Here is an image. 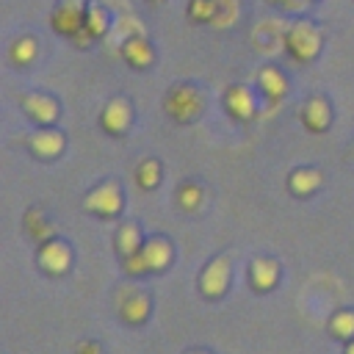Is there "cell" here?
I'll return each mask as SVG.
<instances>
[{"label": "cell", "mask_w": 354, "mask_h": 354, "mask_svg": "<svg viewBox=\"0 0 354 354\" xmlns=\"http://www.w3.org/2000/svg\"><path fill=\"white\" fill-rule=\"evenodd\" d=\"M166 111H169V116L171 119H177V122H194V119H199V113H202V108H205V100H202V94L194 88V86H174L169 94H166Z\"/></svg>", "instance_id": "1"}, {"label": "cell", "mask_w": 354, "mask_h": 354, "mask_svg": "<svg viewBox=\"0 0 354 354\" xmlns=\"http://www.w3.org/2000/svg\"><path fill=\"white\" fill-rule=\"evenodd\" d=\"M122 205H124V196H122V188H119L116 180H105V183H100V185L91 188V191L86 194V199H83V207H86L88 213L102 216V218H113V216H119Z\"/></svg>", "instance_id": "2"}, {"label": "cell", "mask_w": 354, "mask_h": 354, "mask_svg": "<svg viewBox=\"0 0 354 354\" xmlns=\"http://www.w3.org/2000/svg\"><path fill=\"white\" fill-rule=\"evenodd\" d=\"M285 44L288 50L293 53V58L299 61H313L318 53H321V33L313 22H293L288 36H285Z\"/></svg>", "instance_id": "3"}, {"label": "cell", "mask_w": 354, "mask_h": 354, "mask_svg": "<svg viewBox=\"0 0 354 354\" xmlns=\"http://www.w3.org/2000/svg\"><path fill=\"white\" fill-rule=\"evenodd\" d=\"M230 279H232L230 260H227V257H213V260L205 266L202 277H199V290H202V296H207V299H221V296L227 293V288H230Z\"/></svg>", "instance_id": "4"}, {"label": "cell", "mask_w": 354, "mask_h": 354, "mask_svg": "<svg viewBox=\"0 0 354 354\" xmlns=\"http://www.w3.org/2000/svg\"><path fill=\"white\" fill-rule=\"evenodd\" d=\"M83 22H86V6L80 0H61L50 14L53 30L61 36H69V39L83 28Z\"/></svg>", "instance_id": "5"}, {"label": "cell", "mask_w": 354, "mask_h": 354, "mask_svg": "<svg viewBox=\"0 0 354 354\" xmlns=\"http://www.w3.org/2000/svg\"><path fill=\"white\" fill-rule=\"evenodd\" d=\"M39 266H41L47 274H53V277L66 274L69 266H72V249H69V243H64V241H58V238L44 241L41 249H39Z\"/></svg>", "instance_id": "6"}, {"label": "cell", "mask_w": 354, "mask_h": 354, "mask_svg": "<svg viewBox=\"0 0 354 354\" xmlns=\"http://www.w3.org/2000/svg\"><path fill=\"white\" fill-rule=\"evenodd\" d=\"M22 108H25V113H28L33 122H39L41 127H50V124L58 119V102H55L50 94H44V91H28V94L22 97Z\"/></svg>", "instance_id": "7"}, {"label": "cell", "mask_w": 354, "mask_h": 354, "mask_svg": "<svg viewBox=\"0 0 354 354\" xmlns=\"http://www.w3.org/2000/svg\"><path fill=\"white\" fill-rule=\"evenodd\" d=\"M130 122H133V105H130L124 97H113V100L105 105L102 116H100V124H102L108 133H113V136L127 133Z\"/></svg>", "instance_id": "8"}, {"label": "cell", "mask_w": 354, "mask_h": 354, "mask_svg": "<svg viewBox=\"0 0 354 354\" xmlns=\"http://www.w3.org/2000/svg\"><path fill=\"white\" fill-rule=\"evenodd\" d=\"M224 108L230 111V116H235L241 122H249L257 113V100H254L252 88H246V86H230L227 94H224Z\"/></svg>", "instance_id": "9"}, {"label": "cell", "mask_w": 354, "mask_h": 354, "mask_svg": "<svg viewBox=\"0 0 354 354\" xmlns=\"http://www.w3.org/2000/svg\"><path fill=\"white\" fill-rule=\"evenodd\" d=\"M122 58L136 66V69H147L152 61H155V50L152 44L141 36V33H130L124 41H122Z\"/></svg>", "instance_id": "10"}, {"label": "cell", "mask_w": 354, "mask_h": 354, "mask_svg": "<svg viewBox=\"0 0 354 354\" xmlns=\"http://www.w3.org/2000/svg\"><path fill=\"white\" fill-rule=\"evenodd\" d=\"M301 122L313 133H324L332 124V105L324 97H310L301 108Z\"/></svg>", "instance_id": "11"}, {"label": "cell", "mask_w": 354, "mask_h": 354, "mask_svg": "<svg viewBox=\"0 0 354 354\" xmlns=\"http://www.w3.org/2000/svg\"><path fill=\"white\" fill-rule=\"evenodd\" d=\"M171 254H174V249L166 238H149L141 246V257L147 263V271H163L171 263Z\"/></svg>", "instance_id": "12"}, {"label": "cell", "mask_w": 354, "mask_h": 354, "mask_svg": "<svg viewBox=\"0 0 354 354\" xmlns=\"http://www.w3.org/2000/svg\"><path fill=\"white\" fill-rule=\"evenodd\" d=\"M64 136L58 133V130H53V127H41L39 133H33L30 138H28V147L33 149V155H39V158H55V155H61V149H64Z\"/></svg>", "instance_id": "13"}, {"label": "cell", "mask_w": 354, "mask_h": 354, "mask_svg": "<svg viewBox=\"0 0 354 354\" xmlns=\"http://www.w3.org/2000/svg\"><path fill=\"white\" fill-rule=\"evenodd\" d=\"M249 279H252V288H254V290H271V288L279 282V263L271 260V257H257V260H252Z\"/></svg>", "instance_id": "14"}, {"label": "cell", "mask_w": 354, "mask_h": 354, "mask_svg": "<svg viewBox=\"0 0 354 354\" xmlns=\"http://www.w3.org/2000/svg\"><path fill=\"white\" fill-rule=\"evenodd\" d=\"M257 86H260V91H263L268 100H279V97L288 91V77H285L277 66H266V69H260V75H257Z\"/></svg>", "instance_id": "15"}, {"label": "cell", "mask_w": 354, "mask_h": 354, "mask_svg": "<svg viewBox=\"0 0 354 354\" xmlns=\"http://www.w3.org/2000/svg\"><path fill=\"white\" fill-rule=\"evenodd\" d=\"M288 185H290V191H293L296 196H310V194L321 185V171H318V169H310V166L296 169V171L288 177Z\"/></svg>", "instance_id": "16"}, {"label": "cell", "mask_w": 354, "mask_h": 354, "mask_svg": "<svg viewBox=\"0 0 354 354\" xmlns=\"http://www.w3.org/2000/svg\"><path fill=\"white\" fill-rule=\"evenodd\" d=\"M149 310H152L149 296H147V293H133V296H127L124 304H122V318H124L127 324H141V321L149 318Z\"/></svg>", "instance_id": "17"}, {"label": "cell", "mask_w": 354, "mask_h": 354, "mask_svg": "<svg viewBox=\"0 0 354 354\" xmlns=\"http://www.w3.org/2000/svg\"><path fill=\"white\" fill-rule=\"evenodd\" d=\"M141 246H144V241H141L138 224H133V221L122 224L119 232H116V249H119V254H122V257H130V254L141 252Z\"/></svg>", "instance_id": "18"}, {"label": "cell", "mask_w": 354, "mask_h": 354, "mask_svg": "<svg viewBox=\"0 0 354 354\" xmlns=\"http://www.w3.org/2000/svg\"><path fill=\"white\" fill-rule=\"evenodd\" d=\"M83 28H86L94 39L105 36L108 28H111V17H108V11H105L102 6H97V3L86 6V22H83Z\"/></svg>", "instance_id": "19"}, {"label": "cell", "mask_w": 354, "mask_h": 354, "mask_svg": "<svg viewBox=\"0 0 354 354\" xmlns=\"http://www.w3.org/2000/svg\"><path fill=\"white\" fill-rule=\"evenodd\" d=\"M329 332L340 340H351L354 337V310H337L329 318Z\"/></svg>", "instance_id": "20"}, {"label": "cell", "mask_w": 354, "mask_h": 354, "mask_svg": "<svg viewBox=\"0 0 354 354\" xmlns=\"http://www.w3.org/2000/svg\"><path fill=\"white\" fill-rule=\"evenodd\" d=\"M36 53H39V47H36V41L30 39V36H22V39H17L14 44H11V61L17 64V66H28V64H33V58H36Z\"/></svg>", "instance_id": "21"}, {"label": "cell", "mask_w": 354, "mask_h": 354, "mask_svg": "<svg viewBox=\"0 0 354 354\" xmlns=\"http://www.w3.org/2000/svg\"><path fill=\"white\" fill-rule=\"evenodd\" d=\"M136 180H138V185H141V188L152 191V188L160 183V163H158L155 158L141 160V163H138V169H136Z\"/></svg>", "instance_id": "22"}, {"label": "cell", "mask_w": 354, "mask_h": 354, "mask_svg": "<svg viewBox=\"0 0 354 354\" xmlns=\"http://www.w3.org/2000/svg\"><path fill=\"white\" fill-rule=\"evenodd\" d=\"M238 17V0H216V14H213V22L216 28H230Z\"/></svg>", "instance_id": "23"}, {"label": "cell", "mask_w": 354, "mask_h": 354, "mask_svg": "<svg viewBox=\"0 0 354 354\" xmlns=\"http://www.w3.org/2000/svg\"><path fill=\"white\" fill-rule=\"evenodd\" d=\"M202 188L196 185V183H185V185H180V191H177V202H180V207L183 210H199V205H202Z\"/></svg>", "instance_id": "24"}, {"label": "cell", "mask_w": 354, "mask_h": 354, "mask_svg": "<svg viewBox=\"0 0 354 354\" xmlns=\"http://www.w3.org/2000/svg\"><path fill=\"white\" fill-rule=\"evenodd\" d=\"M216 14V0H191L188 3V17L194 22H213Z\"/></svg>", "instance_id": "25"}, {"label": "cell", "mask_w": 354, "mask_h": 354, "mask_svg": "<svg viewBox=\"0 0 354 354\" xmlns=\"http://www.w3.org/2000/svg\"><path fill=\"white\" fill-rule=\"evenodd\" d=\"M124 268H127V274H133V277L149 274V271H147V263H144V257H141V252H136V254L124 257Z\"/></svg>", "instance_id": "26"}, {"label": "cell", "mask_w": 354, "mask_h": 354, "mask_svg": "<svg viewBox=\"0 0 354 354\" xmlns=\"http://www.w3.org/2000/svg\"><path fill=\"white\" fill-rule=\"evenodd\" d=\"M91 39H94V36H91V33H88L86 28H80V30H77V33L72 36V41H75L77 47H88V41H91Z\"/></svg>", "instance_id": "27"}, {"label": "cell", "mask_w": 354, "mask_h": 354, "mask_svg": "<svg viewBox=\"0 0 354 354\" xmlns=\"http://www.w3.org/2000/svg\"><path fill=\"white\" fill-rule=\"evenodd\" d=\"M77 354H102V348H100L94 340H83V343L77 346Z\"/></svg>", "instance_id": "28"}, {"label": "cell", "mask_w": 354, "mask_h": 354, "mask_svg": "<svg viewBox=\"0 0 354 354\" xmlns=\"http://www.w3.org/2000/svg\"><path fill=\"white\" fill-rule=\"evenodd\" d=\"M343 354H354V337L346 340V351H343Z\"/></svg>", "instance_id": "29"}, {"label": "cell", "mask_w": 354, "mask_h": 354, "mask_svg": "<svg viewBox=\"0 0 354 354\" xmlns=\"http://www.w3.org/2000/svg\"><path fill=\"white\" fill-rule=\"evenodd\" d=\"M191 354H207V351H191Z\"/></svg>", "instance_id": "30"}, {"label": "cell", "mask_w": 354, "mask_h": 354, "mask_svg": "<svg viewBox=\"0 0 354 354\" xmlns=\"http://www.w3.org/2000/svg\"><path fill=\"white\" fill-rule=\"evenodd\" d=\"M155 3H160V0H155Z\"/></svg>", "instance_id": "31"}]
</instances>
